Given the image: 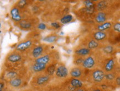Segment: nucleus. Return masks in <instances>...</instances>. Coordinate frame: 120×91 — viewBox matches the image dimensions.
<instances>
[{
    "mask_svg": "<svg viewBox=\"0 0 120 91\" xmlns=\"http://www.w3.org/2000/svg\"><path fill=\"white\" fill-rule=\"evenodd\" d=\"M70 73V75L74 77V78H78L81 77V75H82V71L79 68L75 67L72 69Z\"/></svg>",
    "mask_w": 120,
    "mask_h": 91,
    "instance_id": "17",
    "label": "nucleus"
},
{
    "mask_svg": "<svg viewBox=\"0 0 120 91\" xmlns=\"http://www.w3.org/2000/svg\"><path fill=\"white\" fill-rule=\"evenodd\" d=\"M106 15L104 12H99L95 17V21L99 24L106 22Z\"/></svg>",
    "mask_w": 120,
    "mask_h": 91,
    "instance_id": "9",
    "label": "nucleus"
},
{
    "mask_svg": "<svg viewBox=\"0 0 120 91\" xmlns=\"http://www.w3.org/2000/svg\"><path fill=\"white\" fill-rule=\"evenodd\" d=\"M10 84L13 88H18L22 85V80L20 78L16 77L10 81Z\"/></svg>",
    "mask_w": 120,
    "mask_h": 91,
    "instance_id": "15",
    "label": "nucleus"
},
{
    "mask_svg": "<svg viewBox=\"0 0 120 91\" xmlns=\"http://www.w3.org/2000/svg\"><path fill=\"white\" fill-rule=\"evenodd\" d=\"M73 19V17L71 15H67L64 16L63 17L61 18L60 22L61 23L66 24L70 23Z\"/></svg>",
    "mask_w": 120,
    "mask_h": 91,
    "instance_id": "21",
    "label": "nucleus"
},
{
    "mask_svg": "<svg viewBox=\"0 0 120 91\" xmlns=\"http://www.w3.org/2000/svg\"><path fill=\"white\" fill-rule=\"evenodd\" d=\"M106 36L107 34L105 32L97 31L94 33L93 34V37L94 38V40L97 41L104 40V39H106Z\"/></svg>",
    "mask_w": 120,
    "mask_h": 91,
    "instance_id": "10",
    "label": "nucleus"
},
{
    "mask_svg": "<svg viewBox=\"0 0 120 91\" xmlns=\"http://www.w3.org/2000/svg\"><path fill=\"white\" fill-rule=\"evenodd\" d=\"M17 72L15 71H11L8 72H7V75H6V76L7 77V78H9V79H10V80L17 77Z\"/></svg>",
    "mask_w": 120,
    "mask_h": 91,
    "instance_id": "27",
    "label": "nucleus"
},
{
    "mask_svg": "<svg viewBox=\"0 0 120 91\" xmlns=\"http://www.w3.org/2000/svg\"><path fill=\"white\" fill-rule=\"evenodd\" d=\"M76 91H85L84 90V89H77Z\"/></svg>",
    "mask_w": 120,
    "mask_h": 91,
    "instance_id": "36",
    "label": "nucleus"
},
{
    "mask_svg": "<svg viewBox=\"0 0 120 91\" xmlns=\"http://www.w3.org/2000/svg\"><path fill=\"white\" fill-rule=\"evenodd\" d=\"M49 80V76L48 75H44L38 77L37 79V84L38 85H43V84H45L48 82Z\"/></svg>",
    "mask_w": 120,
    "mask_h": 91,
    "instance_id": "18",
    "label": "nucleus"
},
{
    "mask_svg": "<svg viewBox=\"0 0 120 91\" xmlns=\"http://www.w3.org/2000/svg\"><path fill=\"white\" fill-rule=\"evenodd\" d=\"M75 54L80 56H87L90 54V50L86 47H82L75 51Z\"/></svg>",
    "mask_w": 120,
    "mask_h": 91,
    "instance_id": "14",
    "label": "nucleus"
},
{
    "mask_svg": "<svg viewBox=\"0 0 120 91\" xmlns=\"http://www.w3.org/2000/svg\"><path fill=\"white\" fill-rule=\"evenodd\" d=\"M83 61H84V59H83L82 58H77V59L75 60V64H76V65H79L82 64Z\"/></svg>",
    "mask_w": 120,
    "mask_h": 91,
    "instance_id": "33",
    "label": "nucleus"
},
{
    "mask_svg": "<svg viewBox=\"0 0 120 91\" xmlns=\"http://www.w3.org/2000/svg\"><path fill=\"white\" fill-rule=\"evenodd\" d=\"M51 25L55 29H59L60 28V24L58 22H56L52 23Z\"/></svg>",
    "mask_w": 120,
    "mask_h": 91,
    "instance_id": "31",
    "label": "nucleus"
},
{
    "mask_svg": "<svg viewBox=\"0 0 120 91\" xmlns=\"http://www.w3.org/2000/svg\"><path fill=\"white\" fill-rule=\"evenodd\" d=\"M38 28L40 29V30H44V29H46V25L44 23H39L38 25Z\"/></svg>",
    "mask_w": 120,
    "mask_h": 91,
    "instance_id": "32",
    "label": "nucleus"
},
{
    "mask_svg": "<svg viewBox=\"0 0 120 91\" xmlns=\"http://www.w3.org/2000/svg\"><path fill=\"white\" fill-rule=\"evenodd\" d=\"M20 10L21 9L18 8L17 6H15V7L12 8L10 11L12 19L15 22H19L20 21L23 19L22 15L21 13V12H20Z\"/></svg>",
    "mask_w": 120,
    "mask_h": 91,
    "instance_id": "1",
    "label": "nucleus"
},
{
    "mask_svg": "<svg viewBox=\"0 0 120 91\" xmlns=\"http://www.w3.org/2000/svg\"><path fill=\"white\" fill-rule=\"evenodd\" d=\"M116 84H117L118 86L120 85V76H118L116 78Z\"/></svg>",
    "mask_w": 120,
    "mask_h": 91,
    "instance_id": "35",
    "label": "nucleus"
},
{
    "mask_svg": "<svg viewBox=\"0 0 120 91\" xmlns=\"http://www.w3.org/2000/svg\"><path fill=\"white\" fill-rule=\"evenodd\" d=\"M113 30L115 32L119 33L120 32V23L119 22H117L113 25Z\"/></svg>",
    "mask_w": 120,
    "mask_h": 91,
    "instance_id": "30",
    "label": "nucleus"
},
{
    "mask_svg": "<svg viewBox=\"0 0 120 91\" xmlns=\"http://www.w3.org/2000/svg\"><path fill=\"white\" fill-rule=\"evenodd\" d=\"M46 69H47V65H45L34 63V64L32 66V71L36 73L43 71Z\"/></svg>",
    "mask_w": 120,
    "mask_h": 91,
    "instance_id": "11",
    "label": "nucleus"
},
{
    "mask_svg": "<svg viewBox=\"0 0 120 91\" xmlns=\"http://www.w3.org/2000/svg\"><path fill=\"white\" fill-rule=\"evenodd\" d=\"M44 48L43 46L41 45H38L37 47H34L32 49L31 51V55L34 58L36 59L39 57L41 56L43 53Z\"/></svg>",
    "mask_w": 120,
    "mask_h": 91,
    "instance_id": "6",
    "label": "nucleus"
},
{
    "mask_svg": "<svg viewBox=\"0 0 120 91\" xmlns=\"http://www.w3.org/2000/svg\"><path fill=\"white\" fill-rule=\"evenodd\" d=\"M112 27V23L110 22H106L104 23L98 24L97 27V29H98V31H101L104 32L105 30H107L111 28Z\"/></svg>",
    "mask_w": 120,
    "mask_h": 91,
    "instance_id": "13",
    "label": "nucleus"
},
{
    "mask_svg": "<svg viewBox=\"0 0 120 91\" xmlns=\"http://www.w3.org/2000/svg\"><path fill=\"white\" fill-rule=\"evenodd\" d=\"M7 60L11 63H17L20 62L22 59V56L18 52L11 53L7 56Z\"/></svg>",
    "mask_w": 120,
    "mask_h": 91,
    "instance_id": "5",
    "label": "nucleus"
},
{
    "mask_svg": "<svg viewBox=\"0 0 120 91\" xmlns=\"http://www.w3.org/2000/svg\"><path fill=\"white\" fill-rule=\"evenodd\" d=\"M70 84L72 87L75 88H80L83 86L82 81L78 78H73L70 81Z\"/></svg>",
    "mask_w": 120,
    "mask_h": 91,
    "instance_id": "19",
    "label": "nucleus"
},
{
    "mask_svg": "<svg viewBox=\"0 0 120 91\" xmlns=\"http://www.w3.org/2000/svg\"><path fill=\"white\" fill-rule=\"evenodd\" d=\"M57 39V36L56 35H49L46 36L43 39V40L48 43H53Z\"/></svg>",
    "mask_w": 120,
    "mask_h": 91,
    "instance_id": "26",
    "label": "nucleus"
},
{
    "mask_svg": "<svg viewBox=\"0 0 120 91\" xmlns=\"http://www.w3.org/2000/svg\"><path fill=\"white\" fill-rule=\"evenodd\" d=\"M18 26L23 30H29L33 27V23L28 19H23L18 22Z\"/></svg>",
    "mask_w": 120,
    "mask_h": 91,
    "instance_id": "8",
    "label": "nucleus"
},
{
    "mask_svg": "<svg viewBox=\"0 0 120 91\" xmlns=\"http://www.w3.org/2000/svg\"><path fill=\"white\" fill-rule=\"evenodd\" d=\"M55 74L59 78H65L68 75V70L64 65H60L55 70Z\"/></svg>",
    "mask_w": 120,
    "mask_h": 91,
    "instance_id": "4",
    "label": "nucleus"
},
{
    "mask_svg": "<svg viewBox=\"0 0 120 91\" xmlns=\"http://www.w3.org/2000/svg\"><path fill=\"white\" fill-rule=\"evenodd\" d=\"M47 72L49 76L53 75L55 72V65H52L47 67Z\"/></svg>",
    "mask_w": 120,
    "mask_h": 91,
    "instance_id": "25",
    "label": "nucleus"
},
{
    "mask_svg": "<svg viewBox=\"0 0 120 91\" xmlns=\"http://www.w3.org/2000/svg\"><path fill=\"white\" fill-rule=\"evenodd\" d=\"M0 28H1V23H0Z\"/></svg>",
    "mask_w": 120,
    "mask_h": 91,
    "instance_id": "38",
    "label": "nucleus"
},
{
    "mask_svg": "<svg viewBox=\"0 0 120 91\" xmlns=\"http://www.w3.org/2000/svg\"><path fill=\"white\" fill-rule=\"evenodd\" d=\"M107 2L106 1H100L97 4L96 8L98 11L102 12L103 10L106 9L107 7Z\"/></svg>",
    "mask_w": 120,
    "mask_h": 91,
    "instance_id": "20",
    "label": "nucleus"
},
{
    "mask_svg": "<svg viewBox=\"0 0 120 91\" xmlns=\"http://www.w3.org/2000/svg\"><path fill=\"white\" fill-rule=\"evenodd\" d=\"M94 91H101L100 89H95Z\"/></svg>",
    "mask_w": 120,
    "mask_h": 91,
    "instance_id": "37",
    "label": "nucleus"
},
{
    "mask_svg": "<svg viewBox=\"0 0 120 91\" xmlns=\"http://www.w3.org/2000/svg\"><path fill=\"white\" fill-rule=\"evenodd\" d=\"M98 46H99V43L98 41L95 40L94 39L90 40L88 43V49L90 50L96 49L98 47Z\"/></svg>",
    "mask_w": 120,
    "mask_h": 91,
    "instance_id": "22",
    "label": "nucleus"
},
{
    "mask_svg": "<svg viewBox=\"0 0 120 91\" xmlns=\"http://www.w3.org/2000/svg\"><path fill=\"white\" fill-rule=\"evenodd\" d=\"M105 78H106L107 80H110V81H111V80L115 79V75L114 74L111 73V72H109V73L105 74Z\"/></svg>",
    "mask_w": 120,
    "mask_h": 91,
    "instance_id": "29",
    "label": "nucleus"
},
{
    "mask_svg": "<svg viewBox=\"0 0 120 91\" xmlns=\"http://www.w3.org/2000/svg\"><path fill=\"white\" fill-rule=\"evenodd\" d=\"M115 67V61L113 59H110L106 63L105 70L107 72H111Z\"/></svg>",
    "mask_w": 120,
    "mask_h": 91,
    "instance_id": "16",
    "label": "nucleus"
},
{
    "mask_svg": "<svg viewBox=\"0 0 120 91\" xmlns=\"http://www.w3.org/2000/svg\"><path fill=\"white\" fill-rule=\"evenodd\" d=\"M33 41L31 40H26L19 43L16 47V50L18 52H23L31 47Z\"/></svg>",
    "mask_w": 120,
    "mask_h": 91,
    "instance_id": "2",
    "label": "nucleus"
},
{
    "mask_svg": "<svg viewBox=\"0 0 120 91\" xmlns=\"http://www.w3.org/2000/svg\"><path fill=\"white\" fill-rule=\"evenodd\" d=\"M4 83L3 82H0V91H4Z\"/></svg>",
    "mask_w": 120,
    "mask_h": 91,
    "instance_id": "34",
    "label": "nucleus"
},
{
    "mask_svg": "<svg viewBox=\"0 0 120 91\" xmlns=\"http://www.w3.org/2000/svg\"><path fill=\"white\" fill-rule=\"evenodd\" d=\"M95 64V61L92 56H88L87 58L84 59L82 63V66L85 69H90L94 66Z\"/></svg>",
    "mask_w": 120,
    "mask_h": 91,
    "instance_id": "7",
    "label": "nucleus"
},
{
    "mask_svg": "<svg viewBox=\"0 0 120 91\" xmlns=\"http://www.w3.org/2000/svg\"><path fill=\"white\" fill-rule=\"evenodd\" d=\"M84 4L86 8H95V4L93 1H90V0L85 1Z\"/></svg>",
    "mask_w": 120,
    "mask_h": 91,
    "instance_id": "23",
    "label": "nucleus"
},
{
    "mask_svg": "<svg viewBox=\"0 0 120 91\" xmlns=\"http://www.w3.org/2000/svg\"><path fill=\"white\" fill-rule=\"evenodd\" d=\"M28 1L26 0H21V1H18L17 3L16 6L19 9H23L27 6Z\"/></svg>",
    "mask_w": 120,
    "mask_h": 91,
    "instance_id": "24",
    "label": "nucleus"
},
{
    "mask_svg": "<svg viewBox=\"0 0 120 91\" xmlns=\"http://www.w3.org/2000/svg\"><path fill=\"white\" fill-rule=\"evenodd\" d=\"M104 51L107 54H111L113 52V47L111 45H108L104 49Z\"/></svg>",
    "mask_w": 120,
    "mask_h": 91,
    "instance_id": "28",
    "label": "nucleus"
},
{
    "mask_svg": "<svg viewBox=\"0 0 120 91\" xmlns=\"http://www.w3.org/2000/svg\"><path fill=\"white\" fill-rule=\"evenodd\" d=\"M49 61H50V56L49 55H44L35 59L34 63L47 65V64L49 63Z\"/></svg>",
    "mask_w": 120,
    "mask_h": 91,
    "instance_id": "12",
    "label": "nucleus"
},
{
    "mask_svg": "<svg viewBox=\"0 0 120 91\" xmlns=\"http://www.w3.org/2000/svg\"><path fill=\"white\" fill-rule=\"evenodd\" d=\"M93 78L95 82L100 83L104 80L105 73L101 70H96L93 72Z\"/></svg>",
    "mask_w": 120,
    "mask_h": 91,
    "instance_id": "3",
    "label": "nucleus"
}]
</instances>
